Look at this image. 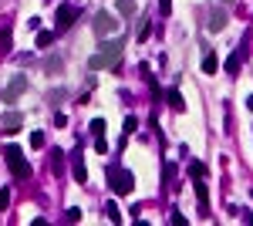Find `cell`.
Instances as JSON below:
<instances>
[{
    "mask_svg": "<svg viewBox=\"0 0 253 226\" xmlns=\"http://www.w3.org/2000/svg\"><path fill=\"white\" fill-rule=\"evenodd\" d=\"M54 44V34L51 31H38V47H51Z\"/></svg>",
    "mask_w": 253,
    "mask_h": 226,
    "instance_id": "obj_18",
    "label": "cell"
},
{
    "mask_svg": "<svg viewBox=\"0 0 253 226\" xmlns=\"http://www.w3.org/2000/svg\"><path fill=\"white\" fill-rule=\"evenodd\" d=\"M118 14L122 17H135V0H118Z\"/></svg>",
    "mask_w": 253,
    "mask_h": 226,
    "instance_id": "obj_16",
    "label": "cell"
},
{
    "mask_svg": "<svg viewBox=\"0 0 253 226\" xmlns=\"http://www.w3.org/2000/svg\"><path fill=\"white\" fill-rule=\"evenodd\" d=\"M61 68H64V61H61L58 54H54V57H47V61H44V71H47V75H58Z\"/></svg>",
    "mask_w": 253,
    "mask_h": 226,
    "instance_id": "obj_15",
    "label": "cell"
},
{
    "mask_svg": "<svg viewBox=\"0 0 253 226\" xmlns=\"http://www.w3.org/2000/svg\"><path fill=\"white\" fill-rule=\"evenodd\" d=\"M95 149L101 152V155H105V152H108V142H105V135H98V138H95Z\"/></svg>",
    "mask_w": 253,
    "mask_h": 226,
    "instance_id": "obj_27",
    "label": "cell"
},
{
    "mask_svg": "<svg viewBox=\"0 0 253 226\" xmlns=\"http://www.w3.org/2000/svg\"><path fill=\"white\" fill-rule=\"evenodd\" d=\"M162 176H166V179H172V176H175V166H172V162H166V169H162Z\"/></svg>",
    "mask_w": 253,
    "mask_h": 226,
    "instance_id": "obj_31",
    "label": "cell"
},
{
    "mask_svg": "<svg viewBox=\"0 0 253 226\" xmlns=\"http://www.w3.org/2000/svg\"><path fill=\"white\" fill-rule=\"evenodd\" d=\"M20 125H24V115L20 112H3L0 115V129H3V132H17Z\"/></svg>",
    "mask_w": 253,
    "mask_h": 226,
    "instance_id": "obj_9",
    "label": "cell"
},
{
    "mask_svg": "<svg viewBox=\"0 0 253 226\" xmlns=\"http://www.w3.org/2000/svg\"><path fill=\"white\" fill-rule=\"evenodd\" d=\"M78 17H81V10L75 7V3H61L58 10H54V27H58V31H68Z\"/></svg>",
    "mask_w": 253,
    "mask_h": 226,
    "instance_id": "obj_5",
    "label": "cell"
},
{
    "mask_svg": "<svg viewBox=\"0 0 253 226\" xmlns=\"http://www.w3.org/2000/svg\"><path fill=\"white\" fill-rule=\"evenodd\" d=\"M64 98H68V91H64V88H54V91H47V101H51V105H58V101H64Z\"/></svg>",
    "mask_w": 253,
    "mask_h": 226,
    "instance_id": "obj_20",
    "label": "cell"
},
{
    "mask_svg": "<svg viewBox=\"0 0 253 226\" xmlns=\"http://www.w3.org/2000/svg\"><path fill=\"white\" fill-rule=\"evenodd\" d=\"M61 169H64V152H61V149H54V159H51V172L58 176Z\"/></svg>",
    "mask_w": 253,
    "mask_h": 226,
    "instance_id": "obj_17",
    "label": "cell"
},
{
    "mask_svg": "<svg viewBox=\"0 0 253 226\" xmlns=\"http://www.w3.org/2000/svg\"><path fill=\"white\" fill-rule=\"evenodd\" d=\"M64 220H68V223H78V220H81V209H78V206H71L68 213H64Z\"/></svg>",
    "mask_w": 253,
    "mask_h": 226,
    "instance_id": "obj_24",
    "label": "cell"
},
{
    "mask_svg": "<svg viewBox=\"0 0 253 226\" xmlns=\"http://www.w3.org/2000/svg\"><path fill=\"white\" fill-rule=\"evenodd\" d=\"M206 27H210V31H223V27H226V10H223V7H213V10H210V24H206Z\"/></svg>",
    "mask_w": 253,
    "mask_h": 226,
    "instance_id": "obj_11",
    "label": "cell"
},
{
    "mask_svg": "<svg viewBox=\"0 0 253 226\" xmlns=\"http://www.w3.org/2000/svg\"><path fill=\"white\" fill-rule=\"evenodd\" d=\"M91 135H105V118H91Z\"/></svg>",
    "mask_w": 253,
    "mask_h": 226,
    "instance_id": "obj_22",
    "label": "cell"
},
{
    "mask_svg": "<svg viewBox=\"0 0 253 226\" xmlns=\"http://www.w3.org/2000/svg\"><path fill=\"white\" fill-rule=\"evenodd\" d=\"M105 216H108L112 223H122V213H118V206H115V203H108V206H105Z\"/></svg>",
    "mask_w": 253,
    "mask_h": 226,
    "instance_id": "obj_19",
    "label": "cell"
},
{
    "mask_svg": "<svg viewBox=\"0 0 253 226\" xmlns=\"http://www.w3.org/2000/svg\"><path fill=\"white\" fill-rule=\"evenodd\" d=\"M236 213H240V220H243V223L253 226V213H250V209H236Z\"/></svg>",
    "mask_w": 253,
    "mask_h": 226,
    "instance_id": "obj_29",
    "label": "cell"
},
{
    "mask_svg": "<svg viewBox=\"0 0 253 226\" xmlns=\"http://www.w3.org/2000/svg\"><path fill=\"white\" fill-rule=\"evenodd\" d=\"M108 186L115 196H128L135 189V176L125 169V166H108Z\"/></svg>",
    "mask_w": 253,
    "mask_h": 226,
    "instance_id": "obj_2",
    "label": "cell"
},
{
    "mask_svg": "<svg viewBox=\"0 0 253 226\" xmlns=\"http://www.w3.org/2000/svg\"><path fill=\"white\" fill-rule=\"evenodd\" d=\"M10 44H14V34H10V27H3L0 31V54H10Z\"/></svg>",
    "mask_w": 253,
    "mask_h": 226,
    "instance_id": "obj_14",
    "label": "cell"
},
{
    "mask_svg": "<svg viewBox=\"0 0 253 226\" xmlns=\"http://www.w3.org/2000/svg\"><path fill=\"white\" fill-rule=\"evenodd\" d=\"M240 64H243V47H236L233 54L226 57V64H223V71H226V75H240Z\"/></svg>",
    "mask_w": 253,
    "mask_h": 226,
    "instance_id": "obj_10",
    "label": "cell"
},
{
    "mask_svg": "<svg viewBox=\"0 0 253 226\" xmlns=\"http://www.w3.org/2000/svg\"><path fill=\"white\" fill-rule=\"evenodd\" d=\"M3 159H7V166H10V172H14V179H31V166H27V159H24V149L20 145H7L3 149Z\"/></svg>",
    "mask_w": 253,
    "mask_h": 226,
    "instance_id": "obj_3",
    "label": "cell"
},
{
    "mask_svg": "<svg viewBox=\"0 0 253 226\" xmlns=\"http://www.w3.org/2000/svg\"><path fill=\"white\" fill-rule=\"evenodd\" d=\"M71 169H75V179L84 186V182H88V169H84V152H81V145L71 152Z\"/></svg>",
    "mask_w": 253,
    "mask_h": 226,
    "instance_id": "obj_7",
    "label": "cell"
},
{
    "mask_svg": "<svg viewBox=\"0 0 253 226\" xmlns=\"http://www.w3.org/2000/svg\"><path fill=\"white\" fill-rule=\"evenodd\" d=\"M247 108H250V112H253V94H250V98H247Z\"/></svg>",
    "mask_w": 253,
    "mask_h": 226,
    "instance_id": "obj_33",
    "label": "cell"
},
{
    "mask_svg": "<svg viewBox=\"0 0 253 226\" xmlns=\"http://www.w3.org/2000/svg\"><path fill=\"white\" fill-rule=\"evenodd\" d=\"M135 129H138V118L135 115H125V135H132Z\"/></svg>",
    "mask_w": 253,
    "mask_h": 226,
    "instance_id": "obj_23",
    "label": "cell"
},
{
    "mask_svg": "<svg viewBox=\"0 0 253 226\" xmlns=\"http://www.w3.org/2000/svg\"><path fill=\"white\" fill-rule=\"evenodd\" d=\"M196 199H199V213L210 216V186H206V179H196Z\"/></svg>",
    "mask_w": 253,
    "mask_h": 226,
    "instance_id": "obj_8",
    "label": "cell"
},
{
    "mask_svg": "<svg viewBox=\"0 0 253 226\" xmlns=\"http://www.w3.org/2000/svg\"><path fill=\"white\" fill-rule=\"evenodd\" d=\"M122 51H125V38H118V34H112L108 41L101 38L98 51L88 57V68H91V71H105V68H115L118 57H122Z\"/></svg>",
    "mask_w": 253,
    "mask_h": 226,
    "instance_id": "obj_1",
    "label": "cell"
},
{
    "mask_svg": "<svg viewBox=\"0 0 253 226\" xmlns=\"http://www.w3.org/2000/svg\"><path fill=\"white\" fill-rule=\"evenodd\" d=\"M91 27H95L98 38H112V34H118V27H122V24H118L115 14H108V10H98V14H95V24H91Z\"/></svg>",
    "mask_w": 253,
    "mask_h": 226,
    "instance_id": "obj_4",
    "label": "cell"
},
{
    "mask_svg": "<svg viewBox=\"0 0 253 226\" xmlns=\"http://www.w3.org/2000/svg\"><path fill=\"white\" fill-rule=\"evenodd\" d=\"M159 10H162V14H169V10H172V0H159Z\"/></svg>",
    "mask_w": 253,
    "mask_h": 226,
    "instance_id": "obj_32",
    "label": "cell"
},
{
    "mask_svg": "<svg viewBox=\"0 0 253 226\" xmlns=\"http://www.w3.org/2000/svg\"><path fill=\"white\" fill-rule=\"evenodd\" d=\"M24 91H27V78H24V75L10 78V85L3 88V101H7V105H14V101H17V98H20Z\"/></svg>",
    "mask_w": 253,
    "mask_h": 226,
    "instance_id": "obj_6",
    "label": "cell"
},
{
    "mask_svg": "<svg viewBox=\"0 0 253 226\" xmlns=\"http://www.w3.org/2000/svg\"><path fill=\"white\" fill-rule=\"evenodd\" d=\"M223 3H233V0H223Z\"/></svg>",
    "mask_w": 253,
    "mask_h": 226,
    "instance_id": "obj_34",
    "label": "cell"
},
{
    "mask_svg": "<svg viewBox=\"0 0 253 226\" xmlns=\"http://www.w3.org/2000/svg\"><path fill=\"white\" fill-rule=\"evenodd\" d=\"M54 125H58V129H64V125H68V115L58 112V115H54Z\"/></svg>",
    "mask_w": 253,
    "mask_h": 226,
    "instance_id": "obj_30",
    "label": "cell"
},
{
    "mask_svg": "<svg viewBox=\"0 0 253 226\" xmlns=\"http://www.w3.org/2000/svg\"><path fill=\"white\" fill-rule=\"evenodd\" d=\"M152 34V27H149V20H142V27H138V41H145Z\"/></svg>",
    "mask_w": 253,
    "mask_h": 226,
    "instance_id": "obj_26",
    "label": "cell"
},
{
    "mask_svg": "<svg viewBox=\"0 0 253 226\" xmlns=\"http://www.w3.org/2000/svg\"><path fill=\"white\" fill-rule=\"evenodd\" d=\"M189 172H193L196 179H206V166H203V162H196V159L189 162Z\"/></svg>",
    "mask_w": 253,
    "mask_h": 226,
    "instance_id": "obj_21",
    "label": "cell"
},
{
    "mask_svg": "<svg viewBox=\"0 0 253 226\" xmlns=\"http://www.w3.org/2000/svg\"><path fill=\"white\" fill-rule=\"evenodd\" d=\"M166 98H169V105H172V112H186V98L179 94V88H169V91H166Z\"/></svg>",
    "mask_w": 253,
    "mask_h": 226,
    "instance_id": "obj_12",
    "label": "cell"
},
{
    "mask_svg": "<svg viewBox=\"0 0 253 226\" xmlns=\"http://www.w3.org/2000/svg\"><path fill=\"white\" fill-rule=\"evenodd\" d=\"M219 68H223V64H219V57H216V54H206V57H203V71H206V75H216Z\"/></svg>",
    "mask_w": 253,
    "mask_h": 226,
    "instance_id": "obj_13",
    "label": "cell"
},
{
    "mask_svg": "<svg viewBox=\"0 0 253 226\" xmlns=\"http://www.w3.org/2000/svg\"><path fill=\"white\" fill-rule=\"evenodd\" d=\"M31 145L34 149H44V132H31Z\"/></svg>",
    "mask_w": 253,
    "mask_h": 226,
    "instance_id": "obj_25",
    "label": "cell"
},
{
    "mask_svg": "<svg viewBox=\"0 0 253 226\" xmlns=\"http://www.w3.org/2000/svg\"><path fill=\"white\" fill-rule=\"evenodd\" d=\"M7 203H10V189H0V209H7Z\"/></svg>",
    "mask_w": 253,
    "mask_h": 226,
    "instance_id": "obj_28",
    "label": "cell"
}]
</instances>
